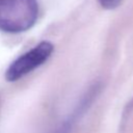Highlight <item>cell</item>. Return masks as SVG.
Returning a JSON list of instances; mask_svg holds the SVG:
<instances>
[{"mask_svg": "<svg viewBox=\"0 0 133 133\" xmlns=\"http://www.w3.org/2000/svg\"><path fill=\"white\" fill-rule=\"evenodd\" d=\"M38 17L36 0H0V30L21 33L30 29Z\"/></svg>", "mask_w": 133, "mask_h": 133, "instance_id": "cell-1", "label": "cell"}, {"mask_svg": "<svg viewBox=\"0 0 133 133\" xmlns=\"http://www.w3.org/2000/svg\"><path fill=\"white\" fill-rule=\"evenodd\" d=\"M54 51V46L48 42L43 41L36 46L26 51L17 57L7 68L5 72V79L9 82H15L35 69L44 64Z\"/></svg>", "mask_w": 133, "mask_h": 133, "instance_id": "cell-2", "label": "cell"}, {"mask_svg": "<svg viewBox=\"0 0 133 133\" xmlns=\"http://www.w3.org/2000/svg\"><path fill=\"white\" fill-rule=\"evenodd\" d=\"M99 86L95 85L92 86L82 98V100L80 101V103L77 105V107L75 108V110L71 113V115L55 130V132L53 133H70L74 126L77 124V122L83 116V114L88 110V108L90 107L91 103L94 102L95 98H97L98 94H99Z\"/></svg>", "mask_w": 133, "mask_h": 133, "instance_id": "cell-3", "label": "cell"}, {"mask_svg": "<svg viewBox=\"0 0 133 133\" xmlns=\"http://www.w3.org/2000/svg\"><path fill=\"white\" fill-rule=\"evenodd\" d=\"M102 7L106 9H114L116 8L123 0H98Z\"/></svg>", "mask_w": 133, "mask_h": 133, "instance_id": "cell-4", "label": "cell"}]
</instances>
